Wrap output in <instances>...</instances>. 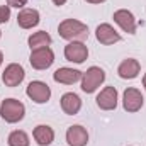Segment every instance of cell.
<instances>
[{"label":"cell","mask_w":146,"mask_h":146,"mask_svg":"<svg viewBox=\"0 0 146 146\" xmlns=\"http://www.w3.org/2000/svg\"><path fill=\"white\" fill-rule=\"evenodd\" d=\"M24 76H26V72L19 63H10L9 66H5L2 73V80L7 87H17L19 83H22Z\"/></svg>","instance_id":"obj_9"},{"label":"cell","mask_w":146,"mask_h":146,"mask_svg":"<svg viewBox=\"0 0 146 146\" xmlns=\"http://www.w3.org/2000/svg\"><path fill=\"white\" fill-rule=\"evenodd\" d=\"M26 94H27V97L33 102H36V104H46L49 100V97H51V88L48 87V83H44L41 80H34V82H31L27 85Z\"/></svg>","instance_id":"obj_5"},{"label":"cell","mask_w":146,"mask_h":146,"mask_svg":"<svg viewBox=\"0 0 146 146\" xmlns=\"http://www.w3.org/2000/svg\"><path fill=\"white\" fill-rule=\"evenodd\" d=\"M53 80L58 82V83L72 85V83H75V82L82 80V72H78V70H75V68L63 66V68H58L56 72L53 73Z\"/></svg>","instance_id":"obj_13"},{"label":"cell","mask_w":146,"mask_h":146,"mask_svg":"<svg viewBox=\"0 0 146 146\" xmlns=\"http://www.w3.org/2000/svg\"><path fill=\"white\" fill-rule=\"evenodd\" d=\"M0 36H2V33H0Z\"/></svg>","instance_id":"obj_26"},{"label":"cell","mask_w":146,"mask_h":146,"mask_svg":"<svg viewBox=\"0 0 146 146\" xmlns=\"http://www.w3.org/2000/svg\"><path fill=\"white\" fill-rule=\"evenodd\" d=\"M17 24L22 29H33L39 24V12L36 9H22L17 15Z\"/></svg>","instance_id":"obj_15"},{"label":"cell","mask_w":146,"mask_h":146,"mask_svg":"<svg viewBox=\"0 0 146 146\" xmlns=\"http://www.w3.org/2000/svg\"><path fill=\"white\" fill-rule=\"evenodd\" d=\"M27 0H7V5L9 7H15V9H22L26 5Z\"/></svg>","instance_id":"obj_21"},{"label":"cell","mask_w":146,"mask_h":146,"mask_svg":"<svg viewBox=\"0 0 146 146\" xmlns=\"http://www.w3.org/2000/svg\"><path fill=\"white\" fill-rule=\"evenodd\" d=\"M66 143L70 146H87L88 143V133L83 126H70L66 131Z\"/></svg>","instance_id":"obj_11"},{"label":"cell","mask_w":146,"mask_h":146,"mask_svg":"<svg viewBox=\"0 0 146 146\" xmlns=\"http://www.w3.org/2000/svg\"><path fill=\"white\" fill-rule=\"evenodd\" d=\"M53 3H54V5H58V7H61V5H65V3H66V0H53Z\"/></svg>","instance_id":"obj_22"},{"label":"cell","mask_w":146,"mask_h":146,"mask_svg":"<svg viewBox=\"0 0 146 146\" xmlns=\"http://www.w3.org/2000/svg\"><path fill=\"white\" fill-rule=\"evenodd\" d=\"M27 42H29V48H31V49L44 48V46H49V44H51V36H49L46 31H39V33H34L33 36H29Z\"/></svg>","instance_id":"obj_18"},{"label":"cell","mask_w":146,"mask_h":146,"mask_svg":"<svg viewBox=\"0 0 146 146\" xmlns=\"http://www.w3.org/2000/svg\"><path fill=\"white\" fill-rule=\"evenodd\" d=\"M33 136H34V139L39 146H48L54 139V131H53V127H49L46 124H39V126L34 127Z\"/></svg>","instance_id":"obj_17"},{"label":"cell","mask_w":146,"mask_h":146,"mask_svg":"<svg viewBox=\"0 0 146 146\" xmlns=\"http://www.w3.org/2000/svg\"><path fill=\"white\" fill-rule=\"evenodd\" d=\"M24 114H26V107L17 99H5L0 106V115L9 124H15L19 121H22Z\"/></svg>","instance_id":"obj_2"},{"label":"cell","mask_w":146,"mask_h":146,"mask_svg":"<svg viewBox=\"0 0 146 146\" xmlns=\"http://www.w3.org/2000/svg\"><path fill=\"white\" fill-rule=\"evenodd\" d=\"M85 2H88V3H102L106 0H85Z\"/></svg>","instance_id":"obj_23"},{"label":"cell","mask_w":146,"mask_h":146,"mask_svg":"<svg viewBox=\"0 0 146 146\" xmlns=\"http://www.w3.org/2000/svg\"><path fill=\"white\" fill-rule=\"evenodd\" d=\"M29 61H31V66L34 70H46L54 63V53H53V49L49 46L31 49Z\"/></svg>","instance_id":"obj_4"},{"label":"cell","mask_w":146,"mask_h":146,"mask_svg":"<svg viewBox=\"0 0 146 146\" xmlns=\"http://www.w3.org/2000/svg\"><path fill=\"white\" fill-rule=\"evenodd\" d=\"M143 102H145V99H143V95H141V92L138 88L129 87V88L124 90L122 106H124V109L127 110V112H138L143 107Z\"/></svg>","instance_id":"obj_8"},{"label":"cell","mask_w":146,"mask_h":146,"mask_svg":"<svg viewBox=\"0 0 146 146\" xmlns=\"http://www.w3.org/2000/svg\"><path fill=\"white\" fill-rule=\"evenodd\" d=\"M58 33L63 39H68V41H83L88 37V27L87 24L76 19H65L58 26Z\"/></svg>","instance_id":"obj_1"},{"label":"cell","mask_w":146,"mask_h":146,"mask_svg":"<svg viewBox=\"0 0 146 146\" xmlns=\"http://www.w3.org/2000/svg\"><path fill=\"white\" fill-rule=\"evenodd\" d=\"M9 146H29V136L24 131H12L9 134Z\"/></svg>","instance_id":"obj_19"},{"label":"cell","mask_w":146,"mask_h":146,"mask_svg":"<svg viewBox=\"0 0 146 146\" xmlns=\"http://www.w3.org/2000/svg\"><path fill=\"white\" fill-rule=\"evenodd\" d=\"M106 80V73L99 66H90L85 73H82V90L85 94H94Z\"/></svg>","instance_id":"obj_3"},{"label":"cell","mask_w":146,"mask_h":146,"mask_svg":"<svg viewBox=\"0 0 146 146\" xmlns=\"http://www.w3.org/2000/svg\"><path fill=\"white\" fill-rule=\"evenodd\" d=\"M95 36H97V41L100 44H114V42H119L121 41V34L110 26V24H100L95 31Z\"/></svg>","instance_id":"obj_12"},{"label":"cell","mask_w":146,"mask_h":146,"mask_svg":"<svg viewBox=\"0 0 146 146\" xmlns=\"http://www.w3.org/2000/svg\"><path fill=\"white\" fill-rule=\"evenodd\" d=\"M60 102H61L63 112L68 114V115H75V114H78L80 109H82V100H80V97H78L76 94H73V92L65 94Z\"/></svg>","instance_id":"obj_16"},{"label":"cell","mask_w":146,"mask_h":146,"mask_svg":"<svg viewBox=\"0 0 146 146\" xmlns=\"http://www.w3.org/2000/svg\"><path fill=\"white\" fill-rule=\"evenodd\" d=\"M139 70H141L139 61L134 60V58H127V60H124V61L119 65L117 73H119V76L124 78V80H133V78H136V76L139 75Z\"/></svg>","instance_id":"obj_14"},{"label":"cell","mask_w":146,"mask_h":146,"mask_svg":"<svg viewBox=\"0 0 146 146\" xmlns=\"http://www.w3.org/2000/svg\"><path fill=\"white\" fill-rule=\"evenodd\" d=\"M143 87H145V90H146V73H145V76H143Z\"/></svg>","instance_id":"obj_25"},{"label":"cell","mask_w":146,"mask_h":146,"mask_svg":"<svg viewBox=\"0 0 146 146\" xmlns=\"http://www.w3.org/2000/svg\"><path fill=\"white\" fill-rule=\"evenodd\" d=\"M97 106L102 110H114L117 107V90L115 87H106L97 95Z\"/></svg>","instance_id":"obj_10"},{"label":"cell","mask_w":146,"mask_h":146,"mask_svg":"<svg viewBox=\"0 0 146 146\" xmlns=\"http://www.w3.org/2000/svg\"><path fill=\"white\" fill-rule=\"evenodd\" d=\"M2 63H3V53L0 51V66H2Z\"/></svg>","instance_id":"obj_24"},{"label":"cell","mask_w":146,"mask_h":146,"mask_svg":"<svg viewBox=\"0 0 146 146\" xmlns=\"http://www.w3.org/2000/svg\"><path fill=\"white\" fill-rule=\"evenodd\" d=\"M10 19V7L9 5H0V24L9 22Z\"/></svg>","instance_id":"obj_20"},{"label":"cell","mask_w":146,"mask_h":146,"mask_svg":"<svg viewBox=\"0 0 146 146\" xmlns=\"http://www.w3.org/2000/svg\"><path fill=\"white\" fill-rule=\"evenodd\" d=\"M114 22L127 34H136V19L127 9H119L114 12Z\"/></svg>","instance_id":"obj_7"},{"label":"cell","mask_w":146,"mask_h":146,"mask_svg":"<svg viewBox=\"0 0 146 146\" xmlns=\"http://www.w3.org/2000/svg\"><path fill=\"white\" fill-rule=\"evenodd\" d=\"M65 58L72 63H83L88 58V48L82 41H72L65 46Z\"/></svg>","instance_id":"obj_6"}]
</instances>
